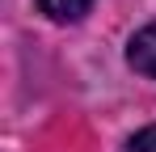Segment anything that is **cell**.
Returning a JSON list of instances; mask_svg holds the SVG:
<instances>
[{"label":"cell","instance_id":"cell-1","mask_svg":"<svg viewBox=\"0 0 156 152\" xmlns=\"http://www.w3.org/2000/svg\"><path fill=\"white\" fill-rule=\"evenodd\" d=\"M127 63L135 68V72H144V76L156 80V21L144 25L139 34H131V42H127Z\"/></svg>","mask_w":156,"mask_h":152},{"label":"cell","instance_id":"cell-2","mask_svg":"<svg viewBox=\"0 0 156 152\" xmlns=\"http://www.w3.org/2000/svg\"><path fill=\"white\" fill-rule=\"evenodd\" d=\"M38 9H42L51 21H80V17L93 9V0H38Z\"/></svg>","mask_w":156,"mask_h":152},{"label":"cell","instance_id":"cell-3","mask_svg":"<svg viewBox=\"0 0 156 152\" xmlns=\"http://www.w3.org/2000/svg\"><path fill=\"white\" fill-rule=\"evenodd\" d=\"M127 152H156V127H144V131L127 144Z\"/></svg>","mask_w":156,"mask_h":152}]
</instances>
